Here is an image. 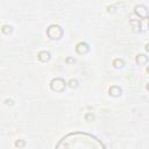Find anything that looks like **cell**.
<instances>
[{
  "instance_id": "1",
  "label": "cell",
  "mask_w": 149,
  "mask_h": 149,
  "mask_svg": "<svg viewBox=\"0 0 149 149\" xmlns=\"http://www.w3.org/2000/svg\"><path fill=\"white\" fill-rule=\"evenodd\" d=\"M55 149H106L105 144L94 135L84 132H73L63 136Z\"/></svg>"
}]
</instances>
